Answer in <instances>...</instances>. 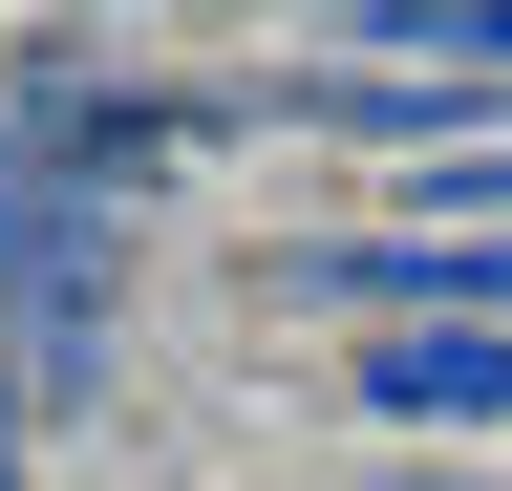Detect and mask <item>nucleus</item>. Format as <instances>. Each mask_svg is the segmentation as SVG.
I'll return each instance as SVG.
<instances>
[{
	"mask_svg": "<svg viewBox=\"0 0 512 491\" xmlns=\"http://www.w3.org/2000/svg\"><path fill=\"white\" fill-rule=\"evenodd\" d=\"M342 385L384 427H512V321H406V342H363Z\"/></svg>",
	"mask_w": 512,
	"mask_h": 491,
	"instance_id": "1",
	"label": "nucleus"
},
{
	"mask_svg": "<svg viewBox=\"0 0 512 491\" xmlns=\"http://www.w3.org/2000/svg\"><path fill=\"white\" fill-rule=\"evenodd\" d=\"M384 65H448V86H512V0H363Z\"/></svg>",
	"mask_w": 512,
	"mask_h": 491,
	"instance_id": "2",
	"label": "nucleus"
},
{
	"mask_svg": "<svg viewBox=\"0 0 512 491\" xmlns=\"http://www.w3.org/2000/svg\"><path fill=\"white\" fill-rule=\"evenodd\" d=\"M0 363H22V342H0ZM0 491H22V385H0Z\"/></svg>",
	"mask_w": 512,
	"mask_h": 491,
	"instance_id": "3",
	"label": "nucleus"
}]
</instances>
